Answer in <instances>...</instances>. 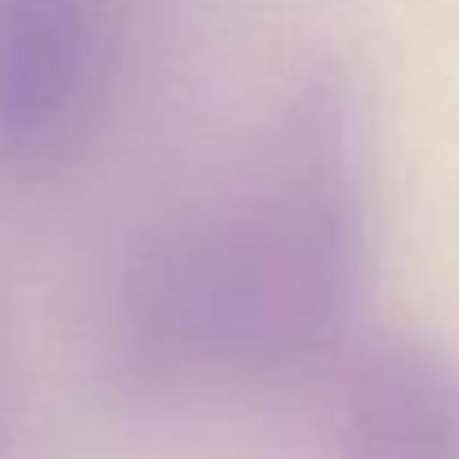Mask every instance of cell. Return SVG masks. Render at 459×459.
Returning a JSON list of instances; mask_svg holds the SVG:
<instances>
[{
	"label": "cell",
	"instance_id": "1",
	"mask_svg": "<svg viewBox=\"0 0 459 459\" xmlns=\"http://www.w3.org/2000/svg\"><path fill=\"white\" fill-rule=\"evenodd\" d=\"M370 108L343 63L295 81L255 178L214 196L228 370L299 375L352 339L370 281Z\"/></svg>",
	"mask_w": 459,
	"mask_h": 459
},
{
	"label": "cell",
	"instance_id": "2",
	"mask_svg": "<svg viewBox=\"0 0 459 459\" xmlns=\"http://www.w3.org/2000/svg\"><path fill=\"white\" fill-rule=\"evenodd\" d=\"M103 361L130 397H174L228 370L214 196L139 214L103 281Z\"/></svg>",
	"mask_w": 459,
	"mask_h": 459
},
{
	"label": "cell",
	"instance_id": "3",
	"mask_svg": "<svg viewBox=\"0 0 459 459\" xmlns=\"http://www.w3.org/2000/svg\"><path fill=\"white\" fill-rule=\"evenodd\" d=\"M112 76V0H0V174L45 178L85 148Z\"/></svg>",
	"mask_w": 459,
	"mask_h": 459
},
{
	"label": "cell",
	"instance_id": "4",
	"mask_svg": "<svg viewBox=\"0 0 459 459\" xmlns=\"http://www.w3.org/2000/svg\"><path fill=\"white\" fill-rule=\"evenodd\" d=\"M330 442L339 459H459V357L375 334L334 357Z\"/></svg>",
	"mask_w": 459,
	"mask_h": 459
}]
</instances>
